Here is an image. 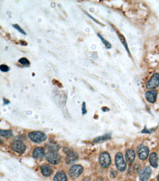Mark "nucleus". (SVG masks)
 Returning a JSON list of instances; mask_svg holds the SVG:
<instances>
[{
	"label": "nucleus",
	"mask_w": 159,
	"mask_h": 181,
	"mask_svg": "<svg viewBox=\"0 0 159 181\" xmlns=\"http://www.w3.org/2000/svg\"><path fill=\"white\" fill-rule=\"evenodd\" d=\"M29 138L33 142L35 143H40L43 142L46 139L47 136L44 133L41 132V131H33V132H30L28 134Z\"/></svg>",
	"instance_id": "obj_1"
},
{
	"label": "nucleus",
	"mask_w": 159,
	"mask_h": 181,
	"mask_svg": "<svg viewBox=\"0 0 159 181\" xmlns=\"http://www.w3.org/2000/svg\"><path fill=\"white\" fill-rule=\"evenodd\" d=\"M46 160L52 164H58L61 160L60 154L56 151L48 150V152H47L46 154Z\"/></svg>",
	"instance_id": "obj_2"
},
{
	"label": "nucleus",
	"mask_w": 159,
	"mask_h": 181,
	"mask_svg": "<svg viewBox=\"0 0 159 181\" xmlns=\"http://www.w3.org/2000/svg\"><path fill=\"white\" fill-rule=\"evenodd\" d=\"M99 163L100 165L103 168H108L111 165V160L110 155L107 152L102 153L99 157Z\"/></svg>",
	"instance_id": "obj_3"
},
{
	"label": "nucleus",
	"mask_w": 159,
	"mask_h": 181,
	"mask_svg": "<svg viewBox=\"0 0 159 181\" xmlns=\"http://www.w3.org/2000/svg\"><path fill=\"white\" fill-rule=\"evenodd\" d=\"M115 164L117 169L120 172H124L126 169V163L124 160L123 155L121 153H118L115 156Z\"/></svg>",
	"instance_id": "obj_4"
},
{
	"label": "nucleus",
	"mask_w": 159,
	"mask_h": 181,
	"mask_svg": "<svg viewBox=\"0 0 159 181\" xmlns=\"http://www.w3.org/2000/svg\"><path fill=\"white\" fill-rule=\"evenodd\" d=\"M83 172V167L80 165H73L70 168L68 174L69 176L73 179L77 178Z\"/></svg>",
	"instance_id": "obj_5"
},
{
	"label": "nucleus",
	"mask_w": 159,
	"mask_h": 181,
	"mask_svg": "<svg viewBox=\"0 0 159 181\" xmlns=\"http://www.w3.org/2000/svg\"><path fill=\"white\" fill-rule=\"evenodd\" d=\"M159 84V74L154 73L152 76L151 79L147 81L146 84V87L149 89H154L158 87Z\"/></svg>",
	"instance_id": "obj_6"
},
{
	"label": "nucleus",
	"mask_w": 159,
	"mask_h": 181,
	"mask_svg": "<svg viewBox=\"0 0 159 181\" xmlns=\"http://www.w3.org/2000/svg\"><path fill=\"white\" fill-rule=\"evenodd\" d=\"M137 154L141 161L146 160L149 155V148L145 145H139L137 147Z\"/></svg>",
	"instance_id": "obj_7"
},
{
	"label": "nucleus",
	"mask_w": 159,
	"mask_h": 181,
	"mask_svg": "<svg viewBox=\"0 0 159 181\" xmlns=\"http://www.w3.org/2000/svg\"><path fill=\"white\" fill-rule=\"evenodd\" d=\"M10 147L13 151L19 153H23L26 150V145L21 142V141H14L10 145Z\"/></svg>",
	"instance_id": "obj_8"
},
{
	"label": "nucleus",
	"mask_w": 159,
	"mask_h": 181,
	"mask_svg": "<svg viewBox=\"0 0 159 181\" xmlns=\"http://www.w3.org/2000/svg\"><path fill=\"white\" fill-rule=\"evenodd\" d=\"M152 170L149 167H144L139 172V178L141 181H147L151 176Z\"/></svg>",
	"instance_id": "obj_9"
},
{
	"label": "nucleus",
	"mask_w": 159,
	"mask_h": 181,
	"mask_svg": "<svg viewBox=\"0 0 159 181\" xmlns=\"http://www.w3.org/2000/svg\"><path fill=\"white\" fill-rule=\"evenodd\" d=\"M67 153V157H66V161L68 163V164H71L73 162L76 161L77 160L78 155L76 152L73 151L72 150L68 149V151L66 152Z\"/></svg>",
	"instance_id": "obj_10"
},
{
	"label": "nucleus",
	"mask_w": 159,
	"mask_h": 181,
	"mask_svg": "<svg viewBox=\"0 0 159 181\" xmlns=\"http://www.w3.org/2000/svg\"><path fill=\"white\" fill-rule=\"evenodd\" d=\"M157 91L152 89L146 92L145 93V97H146L147 100L149 103H155L157 98Z\"/></svg>",
	"instance_id": "obj_11"
},
{
	"label": "nucleus",
	"mask_w": 159,
	"mask_h": 181,
	"mask_svg": "<svg viewBox=\"0 0 159 181\" xmlns=\"http://www.w3.org/2000/svg\"><path fill=\"white\" fill-rule=\"evenodd\" d=\"M32 155L36 159H42L45 156V150L41 147H36L33 150Z\"/></svg>",
	"instance_id": "obj_12"
},
{
	"label": "nucleus",
	"mask_w": 159,
	"mask_h": 181,
	"mask_svg": "<svg viewBox=\"0 0 159 181\" xmlns=\"http://www.w3.org/2000/svg\"><path fill=\"white\" fill-rule=\"evenodd\" d=\"M125 158H126V161H127L128 163L129 164H132L136 158V154L134 150H132V149L128 150L126 153H125Z\"/></svg>",
	"instance_id": "obj_13"
},
{
	"label": "nucleus",
	"mask_w": 159,
	"mask_h": 181,
	"mask_svg": "<svg viewBox=\"0 0 159 181\" xmlns=\"http://www.w3.org/2000/svg\"><path fill=\"white\" fill-rule=\"evenodd\" d=\"M40 171L42 174L46 177H49L52 174V168L48 164L42 165L40 167Z\"/></svg>",
	"instance_id": "obj_14"
},
{
	"label": "nucleus",
	"mask_w": 159,
	"mask_h": 181,
	"mask_svg": "<svg viewBox=\"0 0 159 181\" xmlns=\"http://www.w3.org/2000/svg\"><path fill=\"white\" fill-rule=\"evenodd\" d=\"M149 161L152 167H154V168H156L158 167V155L156 153H152L150 154Z\"/></svg>",
	"instance_id": "obj_15"
},
{
	"label": "nucleus",
	"mask_w": 159,
	"mask_h": 181,
	"mask_svg": "<svg viewBox=\"0 0 159 181\" xmlns=\"http://www.w3.org/2000/svg\"><path fill=\"white\" fill-rule=\"evenodd\" d=\"M54 181H67V176L63 171L58 172L54 178Z\"/></svg>",
	"instance_id": "obj_16"
},
{
	"label": "nucleus",
	"mask_w": 159,
	"mask_h": 181,
	"mask_svg": "<svg viewBox=\"0 0 159 181\" xmlns=\"http://www.w3.org/2000/svg\"><path fill=\"white\" fill-rule=\"evenodd\" d=\"M111 138V134H104L103 136H99L98 138H95L93 140V142L97 143V142H104V141L108 140Z\"/></svg>",
	"instance_id": "obj_17"
},
{
	"label": "nucleus",
	"mask_w": 159,
	"mask_h": 181,
	"mask_svg": "<svg viewBox=\"0 0 159 181\" xmlns=\"http://www.w3.org/2000/svg\"><path fill=\"white\" fill-rule=\"evenodd\" d=\"M1 133V135L2 136H5V137H11L13 136V132L11 131H9V130H1L0 131Z\"/></svg>",
	"instance_id": "obj_18"
},
{
	"label": "nucleus",
	"mask_w": 159,
	"mask_h": 181,
	"mask_svg": "<svg viewBox=\"0 0 159 181\" xmlns=\"http://www.w3.org/2000/svg\"><path fill=\"white\" fill-rule=\"evenodd\" d=\"M47 148H48V150L50 151H56L60 149V146L59 145H56V144H51L49 145H47Z\"/></svg>",
	"instance_id": "obj_19"
},
{
	"label": "nucleus",
	"mask_w": 159,
	"mask_h": 181,
	"mask_svg": "<svg viewBox=\"0 0 159 181\" xmlns=\"http://www.w3.org/2000/svg\"><path fill=\"white\" fill-rule=\"evenodd\" d=\"M18 62H19L20 64L24 65V66H29V64H30V62H29V60H28L27 59L24 58V57L20 59V60H18Z\"/></svg>",
	"instance_id": "obj_20"
},
{
	"label": "nucleus",
	"mask_w": 159,
	"mask_h": 181,
	"mask_svg": "<svg viewBox=\"0 0 159 181\" xmlns=\"http://www.w3.org/2000/svg\"><path fill=\"white\" fill-rule=\"evenodd\" d=\"M98 37H100V38L101 39L102 42H103V43L105 44V45H106V48H108V49H109V48H111V44H110L109 43L107 42V41H106L104 38H103V37H101V35H100V34H98Z\"/></svg>",
	"instance_id": "obj_21"
},
{
	"label": "nucleus",
	"mask_w": 159,
	"mask_h": 181,
	"mask_svg": "<svg viewBox=\"0 0 159 181\" xmlns=\"http://www.w3.org/2000/svg\"><path fill=\"white\" fill-rule=\"evenodd\" d=\"M13 27H14V28H16V29H17V30H18V31H19L20 33H22L23 35H26V33H25V32H24V31L23 30V29H21V28L20 27V26H18V24H13Z\"/></svg>",
	"instance_id": "obj_22"
},
{
	"label": "nucleus",
	"mask_w": 159,
	"mask_h": 181,
	"mask_svg": "<svg viewBox=\"0 0 159 181\" xmlns=\"http://www.w3.org/2000/svg\"><path fill=\"white\" fill-rule=\"evenodd\" d=\"M0 68H1V70H2V71H4V72H7L8 71L10 70L9 67L7 66V65H1V66H0Z\"/></svg>",
	"instance_id": "obj_23"
},
{
	"label": "nucleus",
	"mask_w": 159,
	"mask_h": 181,
	"mask_svg": "<svg viewBox=\"0 0 159 181\" xmlns=\"http://www.w3.org/2000/svg\"><path fill=\"white\" fill-rule=\"evenodd\" d=\"M110 174H111V177H112V178H115V177L118 175V172H117L116 171H114L113 169L111 170V172H110Z\"/></svg>",
	"instance_id": "obj_24"
},
{
	"label": "nucleus",
	"mask_w": 159,
	"mask_h": 181,
	"mask_svg": "<svg viewBox=\"0 0 159 181\" xmlns=\"http://www.w3.org/2000/svg\"><path fill=\"white\" fill-rule=\"evenodd\" d=\"M133 169H135L136 172H138L139 169V164L138 163H136V164L134 165V167H133Z\"/></svg>",
	"instance_id": "obj_25"
},
{
	"label": "nucleus",
	"mask_w": 159,
	"mask_h": 181,
	"mask_svg": "<svg viewBox=\"0 0 159 181\" xmlns=\"http://www.w3.org/2000/svg\"><path fill=\"white\" fill-rule=\"evenodd\" d=\"M82 113H83V115H84V114L87 112V111H86V108H85V103H83V106H82Z\"/></svg>",
	"instance_id": "obj_26"
},
{
	"label": "nucleus",
	"mask_w": 159,
	"mask_h": 181,
	"mask_svg": "<svg viewBox=\"0 0 159 181\" xmlns=\"http://www.w3.org/2000/svg\"><path fill=\"white\" fill-rule=\"evenodd\" d=\"M4 101H5V104H7L9 103V101H7L5 98H4Z\"/></svg>",
	"instance_id": "obj_27"
},
{
	"label": "nucleus",
	"mask_w": 159,
	"mask_h": 181,
	"mask_svg": "<svg viewBox=\"0 0 159 181\" xmlns=\"http://www.w3.org/2000/svg\"><path fill=\"white\" fill-rule=\"evenodd\" d=\"M158 181H159V175H158Z\"/></svg>",
	"instance_id": "obj_28"
}]
</instances>
